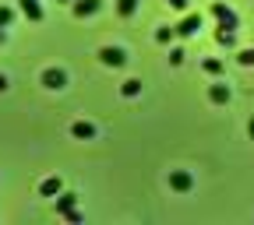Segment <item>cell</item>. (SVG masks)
I'll use <instances>...</instances> for the list:
<instances>
[{"instance_id": "14", "label": "cell", "mask_w": 254, "mask_h": 225, "mask_svg": "<svg viewBox=\"0 0 254 225\" xmlns=\"http://www.w3.org/2000/svg\"><path fill=\"white\" fill-rule=\"evenodd\" d=\"M120 91H124V99H134V95L141 91V81H138V78H131V81H124V85H120Z\"/></svg>"}, {"instance_id": "13", "label": "cell", "mask_w": 254, "mask_h": 225, "mask_svg": "<svg viewBox=\"0 0 254 225\" xmlns=\"http://www.w3.org/2000/svg\"><path fill=\"white\" fill-rule=\"evenodd\" d=\"M215 43H219V46H226V49H233V43H237V36H233V32H230V28H219V32H215Z\"/></svg>"}, {"instance_id": "1", "label": "cell", "mask_w": 254, "mask_h": 225, "mask_svg": "<svg viewBox=\"0 0 254 225\" xmlns=\"http://www.w3.org/2000/svg\"><path fill=\"white\" fill-rule=\"evenodd\" d=\"M212 14H215L219 28H230V32H237V28H240V18H237V11H233V7H226L222 0H215V4H212Z\"/></svg>"}, {"instance_id": "21", "label": "cell", "mask_w": 254, "mask_h": 225, "mask_svg": "<svg viewBox=\"0 0 254 225\" xmlns=\"http://www.w3.org/2000/svg\"><path fill=\"white\" fill-rule=\"evenodd\" d=\"M0 91H7V78L4 74H0Z\"/></svg>"}, {"instance_id": "7", "label": "cell", "mask_w": 254, "mask_h": 225, "mask_svg": "<svg viewBox=\"0 0 254 225\" xmlns=\"http://www.w3.org/2000/svg\"><path fill=\"white\" fill-rule=\"evenodd\" d=\"M198 28H201V14H187V18L177 25V36H184V39H187V36H194Z\"/></svg>"}, {"instance_id": "23", "label": "cell", "mask_w": 254, "mask_h": 225, "mask_svg": "<svg viewBox=\"0 0 254 225\" xmlns=\"http://www.w3.org/2000/svg\"><path fill=\"white\" fill-rule=\"evenodd\" d=\"M247 131H251V137H254V120H251V127H247Z\"/></svg>"}, {"instance_id": "18", "label": "cell", "mask_w": 254, "mask_h": 225, "mask_svg": "<svg viewBox=\"0 0 254 225\" xmlns=\"http://www.w3.org/2000/svg\"><path fill=\"white\" fill-rule=\"evenodd\" d=\"M11 21H14V11L11 7H0V28H7Z\"/></svg>"}, {"instance_id": "20", "label": "cell", "mask_w": 254, "mask_h": 225, "mask_svg": "<svg viewBox=\"0 0 254 225\" xmlns=\"http://www.w3.org/2000/svg\"><path fill=\"white\" fill-rule=\"evenodd\" d=\"M170 63H184V49H173L170 53Z\"/></svg>"}, {"instance_id": "17", "label": "cell", "mask_w": 254, "mask_h": 225, "mask_svg": "<svg viewBox=\"0 0 254 225\" xmlns=\"http://www.w3.org/2000/svg\"><path fill=\"white\" fill-rule=\"evenodd\" d=\"M237 60L244 63V67H254V49H240V53H237Z\"/></svg>"}, {"instance_id": "15", "label": "cell", "mask_w": 254, "mask_h": 225, "mask_svg": "<svg viewBox=\"0 0 254 225\" xmlns=\"http://www.w3.org/2000/svg\"><path fill=\"white\" fill-rule=\"evenodd\" d=\"M173 39H177V28H159V32H155V43H163V46L173 43Z\"/></svg>"}, {"instance_id": "6", "label": "cell", "mask_w": 254, "mask_h": 225, "mask_svg": "<svg viewBox=\"0 0 254 225\" xmlns=\"http://www.w3.org/2000/svg\"><path fill=\"white\" fill-rule=\"evenodd\" d=\"M18 7H21V14L28 21H43V4L39 0H18Z\"/></svg>"}, {"instance_id": "8", "label": "cell", "mask_w": 254, "mask_h": 225, "mask_svg": "<svg viewBox=\"0 0 254 225\" xmlns=\"http://www.w3.org/2000/svg\"><path fill=\"white\" fill-rule=\"evenodd\" d=\"M60 190H64V183H60V176H46V180L39 183V194H43V197H57V194H60Z\"/></svg>"}, {"instance_id": "5", "label": "cell", "mask_w": 254, "mask_h": 225, "mask_svg": "<svg viewBox=\"0 0 254 225\" xmlns=\"http://www.w3.org/2000/svg\"><path fill=\"white\" fill-rule=\"evenodd\" d=\"M71 7H74V18H92L95 11L103 7V0H74Z\"/></svg>"}, {"instance_id": "4", "label": "cell", "mask_w": 254, "mask_h": 225, "mask_svg": "<svg viewBox=\"0 0 254 225\" xmlns=\"http://www.w3.org/2000/svg\"><path fill=\"white\" fill-rule=\"evenodd\" d=\"M99 60L106 63V67H124L127 56H124V49H117V46H103V49H99Z\"/></svg>"}, {"instance_id": "2", "label": "cell", "mask_w": 254, "mask_h": 225, "mask_svg": "<svg viewBox=\"0 0 254 225\" xmlns=\"http://www.w3.org/2000/svg\"><path fill=\"white\" fill-rule=\"evenodd\" d=\"M170 190H177V194H190V190H194V176L184 173V169L170 173Z\"/></svg>"}, {"instance_id": "16", "label": "cell", "mask_w": 254, "mask_h": 225, "mask_svg": "<svg viewBox=\"0 0 254 225\" xmlns=\"http://www.w3.org/2000/svg\"><path fill=\"white\" fill-rule=\"evenodd\" d=\"M201 67H205V74H212V78H215V74H222V60H205Z\"/></svg>"}, {"instance_id": "22", "label": "cell", "mask_w": 254, "mask_h": 225, "mask_svg": "<svg viewBox=\"0 0 254 225\" xmlns=\"http://www.w3.org/2000/svg\"><path fill=\"white\" fill-rule=\"evenodd\" d=\"M4 39H7V32H4V28H0V43H4Z\"/></svg>"}, {"instance_id": "12", "label": "cell", "mask_w": 254, "mask_h": 225, "mask_svg": "<svg viewBox=\"0 0 254 225\" xmlns=\"http://www.w3.org/2000/svg\"><path fill=\"white\" fill-rule=\"evenodd\" d=\"M138 11V0H117V14L120 18H131Z\"/></svg>"}, {"instance_id": "19", "label": "cell", "mask_w": 254, "mask_h": 225, "mask_svg": "<svg viewBox=\"0 0 254 225\" xmlns=\"http://www.w3.org/2000/svg\"><path fill=\"white\" fill-rule=\"evenodd\" d=\"M166 4H170L173 11H187V0H166Z\"/></svg>"}, {"instance_id": "9", "label": "cell", "mask_w": 254, "mask_h": 225, "mask_svg": "<svg viewBox=\"0 0 254 225\" xmlns=\"http://www.w3.org/2000/svg\"><path fill=\"white\" fill-rule=\"evenodd\" d=\"M71 134H74L78 141H92V137H95V127L85 123V120H78V123H71Z\"/></svg>"}, {"instance_id": "24", "label": "cell", "mask_w": 254, "mask_h": 225, "mask_svg": "<svg viewBox=\"0 0 254 225\" xmlns=\"http://www.w3.org/2000/svg\"><path fill=\"white\" fill-rule=\"evenodd\" d=\"M60 4H74V0H60Z\"/></svg>"}, {"instance_id": "11", "label": "cell", "mask_w": 254, "mask_h": 225, "mask_svg": "<svg viewBox=\"0 0 254 225\" xmlns=\"http://www.w3.org/2000/svg\"><path fill=\"white\" fill-rule=\"evenodd\" d=\"M74 204H78V194H57V215H64V211H74Z\"/></svg>"}, {"instance_id": "3", "label": "cell", "mask_w": 254, "mask_h": 225, "mask_svg": "<svg viewBox=\"0 0 254 225\" xmlns=\"http://www.w3.org/2000/svg\"><path fill=\"white\" fill-rule=\"evenodd\" d=\"M43 85L53 88V91H60V88H67V74L57 71V67H46V71H43Z\"/></svg>"}, {"instance_id": "10", "label": "cell", "mask_w": 254, "mask_h": 225, "mask_svg": "<svg viewBox=\"0 0 254 225\" xmlns=\"http://www.w3.org/2000/svg\"><path fill=\"white\" fill-rule=\"evenodd\" d=\"M208 99H212L215 106H226V102H230V85H212V88H208Z\"/></svg>"}]
</instances>
